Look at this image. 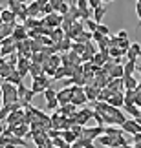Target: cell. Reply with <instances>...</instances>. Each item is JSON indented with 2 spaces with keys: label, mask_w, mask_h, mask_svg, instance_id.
I'll list each match as a JSON object with an SVG mask.
<instances>
[{
  "label": "cell",
  "mask_w": 141,
  "mask_h": 148,
  "mask_svg": "<svg viewBox=\"0 0 141 148\" xmlns=\"http://www.w3.org/2000/svg\"><path fill=\"white\" fill-rule=\"evenodd\" d=\"M0 92H2V104L4 106L19 102V92H17V86H13V84L4 82L0 86Z\"/></svg>",
  "instance_id": "obj_1"
},
{
  "label": "cell",
  "mask_w": 141,
  "mask_h": 148,
  "mask_svg": "<svg viewBox=\"0 0 141 148\" xmlns=\"http://www.w3.org/2000/svg\"><path fill=\"white\" fill-rule=\"evenodd\" d=\"M123 134H130V135H136V134H141V126L134 121V119H127L125 124L121 126Z\"/></svg>",
  "instance_id": "obj_2"
},
{
  "label": "cell",
  "mask_w": 141,
  "mask_h": 148,
  "mask_svg": "<svg viewBox=\"0 0 141 148\" xmlns=\"http://www.w3.org/2000/svg\"><path fill=\"white\" fill-rule=\"evenodd\" d=\"M57 102L59 106H66L72 102V90L70 88H63L61 92H57Z\"/></svg>",
  "instance_id": "obj_3"
},
{
  "label": "cell",
  "mask_w": 141,
  "mask_h": 148,
  "mask_svg": "<svg viewBox=\"0 0 141 148\" xmlns=\"http://www.w3.org/2000/svg\"><path fill=\"white\" fill-rule=\"evenodd\" d=\"M84 31V24L83 22H73V26L70 27V31L66 33V38H70V40H75V38L81 35Z\"/></svg>",
  "instance_id": "obj_4"
},
{
  "label": "cell",
  "mask_w": 141,
  "mask_h": 148,
  "mask_svg": "<svg viewBox=\"0 0 141 148\" xmlns=\"http://www.w3.org/2000/svg\"><path fill=\"white\" fill-rule=\"evenodd\" d=\"M6 4H8V9L11 11V13H15V15H19L22 9L28 8L24 2H19V0H9V2H6Z\"/></svg>",
  "instance_id": "obj_5"
},
{
  "label": "cell",
  "mask_w": 141,
  "mask_h": 148,
  "mask_svg": "<svg viewBox=\"0 0 141 148\" xmlns=\"http://www.w3.org/2000/svg\"><path fill=\"white\" fill-rule=\"evenodd\" d=\"M138 57H141V46L138 42H132L130 44V49L127 51V59L128 60H136Z\"/></svg>",
  "instance_id": "obj_6"
},
{
  "label": "cell",
  "mask_w": 141,
  "mask_h": 148,
  "mask_svg": "<svg viewBox=\"0 0 141 148\" xmlns=\"http://www.w3.org/2000/svg\"><path fill=\"white\" fill-rule=\"evenodd\" d=\"M13 40H15V44L17 42H24L26 40V27L24 26H17L15 29H13Z\"/></svg>",
  "instance_id": "obj_7"
},
{
  "label": "cell",
  "mask_w": 141,
  "mask_h": 148,
  "mask_svg": "<svg viewBox=\"0 0 141 148\" xmlns=\"http://www.w3.org/2000/svg\"><path fill=\"white\" fill-rule=\"evenodd\" d=\"M106 9H108V4H103V5H99L97 9H94V13H92V20H95L97 24H101V20H103V16L106 13Z\"/></svg>",
  "instance_id": "obj_8"
},
{
  "label": "cell",
  "mask_w": 141,
  "mask_h": 148,
  "mask_svg": "<svg viewBox=\"0 0 141 148\" xmlns=\"http://www.w3.org/2000/svg\"><path fill=\"white\" fill-rule=\"evenodd\" d=\"M0 18H2V24H17V15L11 13L9 9H4L0 13Z\"/></svg>",
  "instance_id": "obj_9"
},
{
  "label": "cell",
  "mask_w": 141,
  "mask_h": 148,
  "mask_svg": "<svg viewBox=\"0 0 141 148\" xmlns=\"http://www.w3.org/2000/svg\"><path fill=\"white\" fill-rule=\"evenodd\" d=\"M108 104L112 108H119L125 104V93H116V95H112V97L108 99Z\"/></svg>",
  "instance_id": "obj_10"
},
{
  "label": "cell",
  "mask_w": 141,
  "mask_h": 148,
  "mask_svg": "<svg viewBox=\"0 0 141 148\" xmlns=\"http://www.w3.org/2000/svg\"><path fill=\"white\" fill-rule=\"evenodd\" d=\"M50 38H52L53 44H59L61 40H64V38H66V33L61 29V27H55V29L52 31V35H50Z\"/></svg>",
  "instance_id": "obj_11"
},
{
  "label": "cell",
  "mask_w": 141,
  "mask_h": 148,
  "mask_svg": "<svg viewBox=\"0 0 141 148\" xmlns=\"http://www.w3.org/2000/svg\"><path fill=\"white\" fill-rule=\"evenodd\" d=\"M123 75H125V70H123V66H112L110 71H108V77L110 79H123Z\"/></svg>",
  "instance_id": "obj_12"
},
{
  "label": "cell",
  "mask_w": 141,
  "mask_h": 148,
  "mask_svg": "<svg viewBox=\"0 0 141 148\" xmlns=\"http://www.w3.org/2000/svg\"><path fill=\"white\" fill-rule=\"evenodd\" d=\"M22 79H24V77H22L20 75V73L19 71H13V73H11V75L8 77V79H6V82H9V84H13V86H20V84H22Z\"/></svg>",
  "instance_id": "obj_13"
},
{
  "label": "cell",
  "mask_w": 141,
  "mask_h": 148,
  "mask_svg": "<svg viewBox=\"0 0 141 148\" xmlns=\"http://www.w3.org/2000/svg\"><path fill=\"white\" fill-rule=\"evenodd\" d=\"M123 70H125V75L123 77H132L134 71H136V60H127L125 66H123Z\"/></svg>",
  "instance_id": "obj_14"
},
{
  "label": "cell",
  "mask_w": 141,
  "mask_h": 148,
  "mask_svg": "<svg viewBox=\"0 0 141 148\" xmlns=\"http://www.w3.org/2000/svg\"><path fill=\"white\" fill-rule=\"evenodd\" d=\"M123 86H125V92H128V90H136L138 88V81L134 77H123Z\"/></svg>",
  "instance_id": "obj_15"
},
{
  "label": "cell",
  "mask_w": 141,
  "mask_h": 148,
  "mask_svg": "<svg viewBox=\"0 0 141 148\" xmlns=\"http://www.w3.org/2000/svg\"><path fill=\"white\" fill-rule=\"evenodd\" d=\"M92 38H94V33L83 31V33H81V35H79V37H77V38H75L73 42H75V44H88L90 40H92Z\"/></svg>",
  "instance_id": "obj_16"
},
{
  "label": "cell",
  "mask_w": 141,
  "mask_h": 148,
  "mask_svg": "<svg viewBox=\"0 0 141 148\" xmlns=\"http://www.w3.org/2000/svg\"><path fill=\"white\" fill-rule=\"evenodd\" d=\"M84 95H86V101H95L97 99V95H99V90L95 88V86H86L84 88Z\"/></svg>",
  "instance_id": "obj_17"
},
{
  "label": "cell",
  "mask_w": 141,
  "mask_h": 148,
  "mask_svg": "<svg viewBox=\"0 0 141 148\" xmlns=\"http://www.w3.org/2000/svg\"><path fill=\"white\" fill-rule=\"evenodd\" d=\"M33 82L41 84V86H42L44 90H48V88H50V79H48L46 75H44V73H42V75H39V77H35V79H33Z\"/></svg>",
  "instance_id": "obj_18"
},
{
  "label": "cell",
  "mask_w": 141,
  "mask_h": 148,
  "mask_svg": "<svg viewBox=\"0 0 141 148\" xmlns=\"http://www.w3.org/2000/svg\"><path fill=\"white\" fill-rule=\"evenodd\" d=\"M123 108H125V112H127L132 119H138V117H139V108H138V106L128 104V106H123Z\"/></svg>",
  "instance_id": "obj_19"
},
{
  "label": "cell",
  "mask_w": 141,
  "mask_h": 148,
  "mask_svg": "<svg viewBox=\"0 0 141 148\" xmlns=\"http://www.w3.org/2000/svg\"><path fill=\"white\" fill-rule=\"evenodd\" d=\"M63 137H64V141H66V145H70V143L73 145V143H75V141L79 139V137H77V135H75V134H73V132H72V130H64V134H63Z\"/></svg>",
  "instance_id": "obj_20"
},
{
  "label": "cell",
  "mask_w": 141,
  "mask_h": 148,
  "mask_svg": "<svg viewBox=\"0 0 141 148\" xmlns=\"http://www.w3.org/2000/svg\"><path fill=\"white\" fill-rule=\"evenodd\" d=\"M72 44H73V42L70 40V38H64V40H61L59 44H53V46L57 48V51H59V49H63V51H68V49L72 48Z\"/></svg>",
  "instance_id": "obj_21"
},
{
  "label": "cell",
  "mask_w": 141,
  "mask_h": 148,
  "mask_svg": "<svg viewBox=\"0 0 141 148\" xmlns=\"http://www.w3.org/2000/svg\"><path fill=\"white\" fill-rule=\"evenodd\" d=\"M84 102H86V95L81 93V95H73L70 104H72V106H79V104H84Z\"/></svg>",
  "instance_id": "obj_22"
},
{
  "label": "cell",
  "mask_w": 141,
  "mask_h": 148,
  "mask_svg": "<svg viewBox=\"0 0 141 148\" xmlns=\"http://www.w3.org/2000/svg\"><path fill=\"white\" fill-rule=\"evenodd\" d=\"M30 73L33 75V79L39 77V75H42V66H41V64H35V62H33V64L30 66Z\"/></svg>",
  "instance_id": "obj_23"
},
{
  "label": "cell",
  "mask_w": 141,
  "mask_h": 148,
  "mask_svg": "<svg viewBox=\"0 0 141 148\" xmlns=\"http://www.w3.org/2000/svg\"><path fill=\"white\" fill-rule=\"evenodd\" d=\"M42 95H44V99H46V102L53 101V99H57V92H55V90H53L52 86H50V88H48V90H46V92H44Z\"/></svg>",
  "instance_id": "obj_24"
},
{
  "label": "cell",
  "mask_w": 141,
  "mask_h": 148,
  "mask_svg": "<svg viewBox=\"0 0 141 148\" xmlns=\"http://www.w3.org/2000/svg\"><path fill=\"white\" fill-rule=\"evenodd\" d=\"M13 53H15V44H11V46H0V57L13 55Z\"/></svg>",
  "instance_id": "obj_25"
},
{
  "label": "cell",
  "mask_w": 141,
  "mask_h": 148,
  "mask_svg": "<svg viewBox=\"0 0 141 148\" xmlns=\"http://www.w3.org/2000/svg\"><path fill=\"white\" fill-rule=\"evenodd\" d=\"M9 143L11 145H13V146H28V143H26V141L24 139H22V137H15V135H11V137H9Z\"/></svg>",
  "instance_id": "obj_26"
},
{
  "label": "cell",
  "mask_w": 141,
  "mask_h": 148,
  "mask_svg": "<svg viewBox=\"0 0 141 148\" xmlns=\"http://www.w3.org/2000/svg\"><path fill=\"white\" fill-rule=\"evenodd\" d=\"M84 26L88 27V33H95V31H97V27H99V24L95 20H92V18H90V20H84Z\"/></svg>",
  "instance_id": "obj_27"
},
{
  "label": "cell",
  "mask_w": 141,
  "mask_h": 148,
  "mask_svg": "<svg viewBox=\"0 0 141 148\" xmlns=\"http://www.w3.org/2000/svg\"><path fill=\"white\" fill-rule=\"evenodd\" d=\"M99 141H101V145L110 146V148H112V145H114V137H110V135H101Z\"/></svg>",
  "instance_id": "obj_28"
},
{
  "label": "cell",
  "mask_w": 141,
  "mask_h": 148,
  "mask_svg": "<svg viewBox=\"0 0 141 148\" xmlns=\"http://www.w3.org/2000/svg\"><path fill=\"white\" fill-rule=\"evenodd\" d=\"M68 60H70V64H79L81 62V55H77V53H73V51H70L68 53Z\"/></svg>",
  "instance_id": "obj_29"
},
{
  "label": "cell",
  "mask_w": 141,
  "mask_h": 148,
  "mask_svg": "<svg viewBox=\"0 0 141 148\" xmlns=\"http://www.w3.org/2000/svg\"><path fill=\"white\" fill-rule=\"evenodd\" d=\"M66 75V68H63V66H61V68H57V70H55V75H53V79H55V81H59V79H63ZM66 77H68V75H66Z\"/></svg>",
  "instance_id": "obj_30"
},
{
  "label": "cell",
  "mask_w": 141,
  "mask_h": 148,
  "mask_svg": "<svg viewBox=\"0 0 141 148\" xmlns=\"http://www.w3.org/2000/svg\"><path fill=\"white\" fill-rule=\"evenodd\" d=\"M97 33H99V35H103V37H110V29H108V27H106L105 24H99Z\"/></svg>",
  "instance_id": "obj_31"
},
{
  "label": "cell",
  "mask_w": 141,
  "mask_h": 148,
  "mask_svg": "<svg viewBox=\"0 0 141 148\" xmlns=\"http://www.w3.org/2000/svg\"><path fill=\"white\" fill-rule=\"evenodd\" d=\"M132 146L134 148H141V134H136L132 137Z\"/></svg>",
  "instance_id": "obj_32"
},
{
  "label": "cell",
  "mask_w": 141,
  "mask_h": 148,
  "mask_svg": "<svg viewBox=\"0 0 141 148\" xmlns=\"http://www.w3.org/2000/svg\"><path fill=\"white\" fill-rule=\"evenodd\" d=\"M50 4H52V8L55 13H59V9H61V4H63V0H50Z\"/></svg>",
  "instance_id": "obj_33"
},
{
  "label": "cell",
  "mask_w": 141,
  "mask_h": 148,
  "mask_svg": "<svg viewBox=\"0 0 141 148\" xmlns=\"http://www.w3.org/2000/svg\"><path fill=\"white\" fill-rule=\"evenodd\" d=\"M46 108H48V110H55V108H57V110H59V102H57V99H53V101H50V102H46Z\"/></svg>",
  "instance_id": "obj_34"
},
{
  "label": "cell",
  "mask_w": 141,
  "mask_h": 148,
  "mask_svg": "<svg viewBox=\"0 0 141 148\" xmlns=\"http://www.w3.org/2000/svg\"><path fill=\"white\" fill-rule=\"evenodd\" d=\"M88 5L92 9H97L99 5H103V2H101V0H88Z\"/></svg>",
  "instance_id": "obj_35"
},
{
  "label": "cell",
  "mask_w": 141,
  "mask_h": 148,
  "mask_svg": "<svg viewBox=\"0 0 141 148\" xmlns=\"http://www.w3.org/2000/svg\"><path fill=\"white\" fill-rule=\"evenodd\" d=\"M42 13H46V15H52V13H55V11H53V8H52V4H50V2H46V5H44V9H42Z\"/></svg>",
  "instance_id": "obj_36"
},
{
  "label": "cell",
  "mask_w": 141,
  "mask_h": 148,
  "mask_svg": "<svg viewBox=\"0 0 141 148\" xmlns=\"http://www.w3.org/2000/svg\"><path fill=\"white\" fill-rule=\"evenodd\" d=\"M136 13H138V18H139V24H141V0L136 2Z\"/></svg>",
  "instance_id": "obj_37"
},
{
  "label": "cell",
  "mask_w": 141,
  "mask_h": 148,
  "mask_svg": "<svg viewBox=\"0 0 141 148\" xmlns=\"http://www.w3.org/2000/svg\"><path fill=\"white\" fill-rule=\"evenodd\" d=\"M117 38H119V40H125V38H128V33L125 29H121L119 33H117Z\"/></svg>",
  "instance_id": "obj_38"
},
{
  "label": "cell",
  "mask_w": 141,
  "mask_h": 148,
  "mask_svg": "<svg viewBox=\"0 0 141 148\" xmlns=\"http://www.w3.org/2000/svg\"><path fill=\"white\" fill-rule=\"evenodd\" d=\"M6 126H8V124H4V123H0V135L4 134V130H6Z\"/></svg>",
  "instance_id": "obj_39"
},
{
  "label": "cell",
  "mask_w": 141,
  "mask_h": 148,
  "mask_svg": "<svg viewBox=\"0 0 141 148\" xmlns=\"http://www.w3.org/2000/svg\"><path fill=\"white\" fill-rule=\"evenodd\" d=\"M4 64H6V60H4V57H0V68H2Z\"/></svg>",
  "instance_id": "obj_40"
},
{
  "label": "cell",
  "mask_w": 141,
  "mask_h": 148,
  "mask_svg": "<svg viewBox=\"0 0 141 148\" xmlns=\"http://www.w3.org/2000/svg\"><path fill=\"white\" fill-rule=\"evenodd\" d=\"M4 82H6V79H4L2 75H0V86H2V84H4Z\"/></svg>",
  "instance_id": "obj_41"
},
{
  "label": "cell",
  "mask_w": 141,
  "mask_h": 148,
  "mask_svg": "<svg viewBox=\"0 0 141 148\" xmlns=\"http://www.w3.org/2000/svg\"><path fill=\"white\" fill-rule=\"evenodd\" d=\"M134 121H136V123L139 124V126H141V117H138V119H134Z\"/></svg>",
  "instance_id": "obj_42"
},
{
  "label": "cell",
  "mask_w": 141,
  "mask_h": 148,
  "mask_svg": "<svg viewBox=\"0 0 141 148\" xmlns=\"http://www.w3.org/2000/svg\"><path fill=\"white\" fill-rule=\"evenodd\" d=\"M4 148H15V146H13V145H11V143H8V145H6V146H4Z\"/></svg>",
  "instance_id": "obj_43"
},
{
  "label": "cell",
  "mask_w": 141,
  "mask_h": 148,
  "mask_svg": "<svg viewBox=\"0 0 141 148\" xmlns=\"http://www.w3.org/2000/svg\"><path fill=\"white\" fill-rule=\"evenodd\" d=\"M136 70H138V73L141 75V64H139V66H136Z\"/></svg>",
  "instance_id": "obj_44"
},
{
  "label": "cell",
  "mask_w": 141,
  "mask_h": 148,
  "mask_svg": "<svg viewBox=\"0 0 141 148\" xmlns=\"http://www.w3.org/2000/svg\"><path fill=\"white\" fill-rule=\"evenodd\" d=\"M0 102H2V92H0Z\"/></svg>",
  "instance_id": "obj_45"
},
{
  "label": "cell",
  "mask_w": 141,
  "mask_h": 148,
  "mask_svg": "<svg viewBox=\"0 0 141 148\" xmlns=\"http://www.w3.org/2000/svg\"><path fill=\"white\" fill-rule=\"evenodd\" d=\"M128 148H134V146H128Z\"/></svg>",
  "instance_id": "obj_46"
}]
</instances>
